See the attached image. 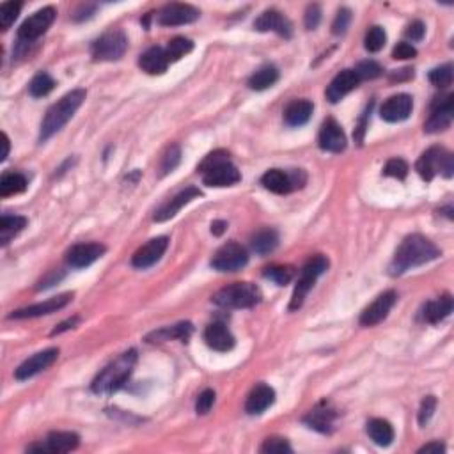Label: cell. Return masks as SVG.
Here are the masks:
<instances>
[{"label": "cell", "mask_w": 454, "mask_h": 454, "mask_svg": "<svg viewBox=\"0 0 454 454\" xmlns=\"http://www.w3.org/2000/svg\"><path fill=\"white\" fill-rule=\"evenodd\" d=\"M438 256L440 251L433 241H429L426 237H421V234H412V237L405 238L403 244L394 254L393 263L389 266L390 275H401L410 268H417V266L433 261Z\"/></svg>", "instance_id": "1"}, {"label": "cell", "mask_w": 454, "mask_h": 454, "mask_svg": "<svg viewBox=\"0 0 454 454\" xmlns=\"http://www.w3.org/2000/svg\"><path fill=\"white\" fill-rule=\"evenodd\" d=\"M85 100L84 89H75V91L68 92L62 96L59 102H55L50 109L44 114L43 121H41V131H40V141L44 142L50 137H54L57 131H61L62 128L68 124V121L75 116L80 105Z\"/></svg>", "instance_id": "2"}, {"label": "cell", "mask_w": 454, "mask_h": 454, "mask_svg": "<svg viewBox=\"0 0 454 454\" xmlns=\"http://www.w3.org/2000/svg\"><path fill=\"white\" fill-rule=\"evenodd\" d=\"M135 362H137V352L130 350V352L123 353L119 359L110 362L98 376L95 378L91 389L95 394H112L117 393L124 383L128 382V378L133 373Z\"/></svg>", "instance_id": "3"}, {"label": "cell", "mask_w": 454, "mask_h": 454, "mask_svg": "<svg viewBox=\"0 0 454 454\" xmlns=\"http://www.w3.org/2000/svg\"><path fill=\"white\" fill-rule=\"evenodd\" d=\"M211 300L224 309H249V307H254L256 304H259L261 291L256 284L234 282L217 291Z\"/></svg>", "instance_id": "4"}, {"label": "cell", "mask_w": 454, "mask_h": 454, "mask_svg": "<svg viewBox=\"0 0 454 454\" xmlns=\"http://www.w3.org/2000/svg\"><path fill=\"white\" fill-rule=\"evenodd\" d=\"M417 172L421 174L422 179L431 181L436 174H443L446 178H453L454 174V160L453 155L447 149L438 148H429L428 151L422 153V157L417 160L415 165Z\"/></svg>", "instance_id": "5"}, {"label": "cell", "mask_w": 454, "mask_h": 454, "mask_svg": "<svg viewBox=\"0 0 454 454\" xmlns=\"http://www.w3.org/2000/svg\"><path fill=\"white\" fill-rule=\"evenodd\" d=\"M327 268H328V259L325 258V256H314V258H311L309 261L306 263V266L301 268L300 279H298L297 286H294L293 298H291V304H289L291 311L300 309L304 300H306L307 293L313 289L318 277L323 275V273L327 272Z\"/></svg>", "instance_id": "6"}, {"label": "cell", "mask_w": 454, "mask_h": 454, "mask_svg": "<svg viewBox=\"0 0 454 454\" xmlns=\"http://www.w3.org/2000/svg\"><path fill=\"white\" fill-rule=\"evenodd\" d=\"M307 176L301 169H294V171H282V169H270L263 174L261 183L266 190L273 193H279V196H284V193H289L293 190L301 189L306 185Z\"/></svg>", "instance_id": "7"}, {"label": "cell", "mask_w": 454, "mask_h": 454, "mask_svg": "<svg viewBox=\"0 0 454 454\" xmlns=\"http://www.w3.org/2000/svg\"><path fill=\"white\" fill-rule=\"evenodd\" d=\"M126 48V34L119 29H112L92 43V57L95 61H119Z\"/></svg>", "instance_id": "8"}, {"label": "cell", "mask_w": 454, "mask_h": 454, "mask_svg": "<svg viewBox=\"0 0 454 454\" xmlns=\"http://www.w3.org/2000/svg\"><path fill=\"white\" fill-rule=\"evenodd\" d=\"M249 263V254L240 244L229 241L222 245L211 259V266L218 272H238Z\"/></svg>", "instance_id": "9"}, {"label": "cell", "mask_w": 454, "mask_h": 454, "mask_svg": "<svg viewBox=\"0 0 454 454\" xmlns=\"http://www.w3.org/2000/svg\"><path fill=\"white\" fill-rule=\"evenodd\" d=\"M55 15H57V13H55L54 8H44V9H40L37 13H34L32 16H29V18H27L25 22L22 23V27L18 29L20 41L30 43V41L43 36V34L48 30V27L54 23Z\"/></svg>", "instance_id": "10"}, {"label": "cell", "mask_w": 454, "mask_h": 454, "mask_svg": "<svg viewBox=\"0 0 454 454\" xmlns=\"http://www.w3.org/2000/svg\"><path fill=\"white\" fill-rule=\"evenodd\" d=\"M453 95H446L442 98H435L431 105V116L429 119L426 121L424 130L428 133H436V131L447 130L453 123V112H454V105H453Z\"/></svg>", "instance_id": "11"}, {"label": "cell", "mask_w": 454, "mask_h": 454, "mask_svg": "<svg viewBox=\"0 0 454 454\" xmlns=\"http://www.w3.org/2000/svg\"><path fill=\"white\" fill-rule=\"evenodd\" d=\"M78 442H80V436L77 433L71 431H54L47 436L44 443H36V446H30L29 453H69V450L77 449Z\"/></svg>", "instance_id": "12"}, {"label": "cell", "mask_w": 454, "mask_h": 454, "mask_svg": "<svg viewBox=\"0 0 454 454\" xmlns=\"http://www.w3.org/2000/svg\"><path fill=\"white\" fill-rule=\"evenodd\" d=\"M199 16V9L190 4H167L158 11L157 20L164 27H176L193 23Z\"/></svg>", "instance_id": "13"}, {"label": "cell", "mask_w": 454, "mask_h": 454, "mask_svg": "<svg viewBox=\"0 0 454 454\" xmlns=\"http://www.w3.org/2000/svg\"><path fill=\"white\" fill-rule=\"evenodd\" d=\"M396 291H386V293L380 294L369 307L364 309L362 316H360V325H364V327H374V325L386 320L389 316L390 309L394 307V304H396Z\"/></svg>", "instance_id": "14"}, {"label": "cell", "mask_w": 454, "mask_h": 454, "mask_svg": "<svg viewBox=\"0 0 454 454\" xmlns=\"http://www.w3.org/2000/svg\"><path fill=\"white\" fill-rule=\"evenodd\" d=\"M71 300H73V293H62L59 294V297L50 298V300L41 301V304H34V306L15 311L9 318H11V320H25V318L47 316V314L57 313V311L64 309Z\"/></svg>", "instance_id": "15"}, {"label": "cell", "mask_w": 454, "mask_h": 454, "mask_svg": "<svg viewBox=\"0 0 454 454\" xmlns=\"http://www.w3.org/2000/svg\"><path fill=\"white\" fill-rule=\"evenodd\" d=\"M169 247V238L167 237H158L153 238V240H149L148 244L142 245L137 252L131 258V265L135 268H149V266H153L155 263L160 261L162 256L165 254Z\"/></svg>", "instance_id": "16"}, {"label": "cell", "mask_w": 454, "mask_h": 454, "mask_svg": "<svg viewBox=\"0 0 454 454\" xmlns=\"http://www.w3.org/2000/svg\"><path fill=\"white\" fill-rule=\"evenodd\" d=\"M59 359V350L57 348H48L44 352L36 353L30 359H27L25 362L20 364L18 369L15 371L16 380H29V378L36 376L41 371L48 369L55 360Z\"/></svg>", "instance_id": "17"}, {"label": "cell", "mask_w": 454, "mask_h": 454, "mask_svg": "<svg viewBox=\"0 0 454 454\" xmlns=\"http://www.w3.org/2000/svg\"><path fill=\"white\" fill-rule=\"evenodd\" d=\"M105 245L102 244H78L69 249L68 254H66V261L73 268H85V266L98 261L105 254Z\"/></svg>", "instance_id": "18"}, {"label": "cell", "mask_w": 454, "mask_h": 454, "mask_svg": "<svg viewBox=\"0 0 454 454\" xmlns=\"http://www.w3.org/2000/svg\"><path fill=\"white\" fill-rule=\"evenodd\" d=\"M320 148L328 153H341L346 149V135L342 131L341 124L335 119H327L320 130Z\"/></svg>", "instance_id": "19"}, {"label": "cell", "mask_w": 454, "mask_h": 454, "mask_svg": "<svg viewBox=\"0 0 454 454\" xmlns=\"http://www.w3.org/2000/svg\"><path fill=\"white\" fill-rule=\"evenodd\" d=\"M412 109H414L412 96L396 95L390 96V98L383 103L382 109H380V116H382V119L387 121V123H400V121H405L410 116Z\"/></svg>", "instance_id": "20"}, {"label": "cell", "mask_w": 454, "mask_h": 454, "mask_svg": "<svg viewBox=\"0 0 454 454\" xmlns=\"http://www.w3.org/2000/svg\"><path fill=\"white\" fill-rule=\"evenodd\" d=\"M197 197H201V190L196 189V186H186V189H183L181 192L176 193L172 199H169L167 203L162 204L160 208H158L157 211H155V220L157 222H165L169 220V218L174 217L176 213H178L179 210H181L183 206H186V204L190 203V201L197 199Z\"/></svg>", "instance_id": "21"}, {"label": "cell", "mask_w": 454, "mask_h": 454, "mask_svg": "<svg viewBox=\"0 0 454 454\" xmlns=\"http://www.w3.org/2000/svg\"><path fill=\"white\" fill-rule=\"evenodd\" d=\"M241 179L240 171L234 167L231 162H224V164L217 165V167L210 169V171L203 172L204 185L215 186V189H222V186H233Z\"/></svg>", "instance_id": "22"}, {"label": "cell", "mask_w": 454, "mask_h": 454, "mask_svg": "<svg viewBox=\"0 0 454 454\" xmlns=\"http://www.w3.org/2000/svg\"><path fill=\"white\" fill-rule=\"evenodd\" d=\"M360 84V77L355 69H345L330 82L327 88V100L330 103H337L345 98L348 92H352Z\"/></svg>", "instance_id": "23"}, {"label": "cell", "mask_w": 454, "mask_h": 454, "mask_svg": "<svg viewBox=\"0 0 454 454\" xmlns=\"http://www.w3.org/2000/svg\"><path fill=\"white\" fill-rule=\"evenodd\" d=\"M254 29H258L259 32H277L282 37H291V23L282 13H279L277 9H270L265 11L258 20L254 22Z\"/></svg>", "instance_id": "24"}, {"label": "cell", "mask_w": 454, "mask_h": 454, "mask_svg": "<svg viewBox=\"0 0 454 454\" xmlns=\"http://www.w3.org/2000/svg\"><path fill=\"white\" fill-rule=\"evenodd\" d=\"M204 341L215 352H229L234 346V337L229 332V328L225 327L220 321L208 325V328L204 330Z\"/></svg>", "instance_id": "25"}, {"label": "cell", "mask_w": 454, "mask_h": 454, "mask_svg": "<svg viewBox=\"0 0 454 454\" xmlns=\"http://www.w3.org/2000/svg\"><path fill=\"white\" fill-rule=\"evenodd\" d=\"M275 401V390L270 386H265V383H259L254 389L251 390L247 398V403H245V410L251 415H259L270 408Z\"/></svg>", "instance_id": "26"}, {"label": "cell", "mask_w": 454, "mask_h": 454, "mask_svg": "<svg viewBox=\"0 0 454 454\" xmlns=\"http://www.w3.org/2000/svg\"><path fill=\"white\" fill-rule=\"evenodd\" d=\"M335 421V410L327 403H321L320 407L314 408L313 412L304 417V422H306L309 428L316 429L320 433H330L332 428H334Z\"/></svg>", "instance_id": "27"}, {"label": "cell", "mask_w": 454, "mask_h": 454, "mask_svg": "<svg viewBox=\"0 0 454 454\" xmlns=\"http://www.w3.org/2000/svg\"><path fill=\"white\" fill-rule=\"evenodd\" d=\"M138 66H141L142 71H145L148 75H162L165 73L169 66L167 54H165L164 48L153 47L145 50L144 54L138 59Z\"/></svg>", "instance_id": "28"}, {"label": "cell", "mask_w": 454, "mask_h": 454, "mask_svg": "<svg viewBox=\"0 0 454 454\" xmlns=\"http://www.w3.org/2000/svg\"><path fill=\"white\" fill-rule=\"evenodd\" d=\"M193 327L189 321H183V323L172 325V327H164L160 330H155L145 337L148 342H165V341H189V337L192 335Z\"/></svg>", "instance_id": "29"}, {"label": "cell", "mask_w": 454, "mask_h": 454, "mask_svg": "<svg viewBox=\"0 0 454 454\" xmlns=\"http://www.w3.org/2000/svg\"><path fill=\"white\" fill-rule=\"evenodd\" d=\"M314 105L309 100H294L284 110V119L289 126H301L313 116Z\"/></svg>", "instance_id": "30"}, {"label": "cell", "mask_w": 454, "mask_h": 454, "mask_svg": "<svg viewBox=\"0 0 454 454\" xmlns=\"http://www.w3.org/2000/svg\"><path fill=\"white\" fill-rule=\"evenodd\" d=\"M453 297L450 294H443V297L436 298V300L428 301L424 307V320L428 323H440L446 320L450 313H453Z\"/></svg>", "instance_id": "31"}, {"label": "cell", "mask_w": 454, "mask_h": 454, "mask_svg": "<svg viewBox=\"0 0 454 454\" xmlns=\"http://www.w3.org/2000/svg\"><path fill=\"white\" fill-rule=\"evenodd\" d=\"M367 435H369V438L373 440L376 446L387 447L393 443L394 429L393 426H390V422L386 421V419H371V421L367 422Z\"/></svg>", "instance_id": "32"}, {"label": "cell", "mask_w": 454, "mask_h": 454, "mask_svg": "<svg viewBox=\"0 0 454 454\" xmlns=\"http://www.w3.org/2000/svg\"><path fill=\"white\" fill-rule=\"evenodd\" d=\"M252 251L259 256H266L270 252H273L279 245V234L272 227H265V229L258 231L251 240Z\"/></svg>", "instance_id": "33"}, {"label": "cell", "mask_w": 454, "mask_h": 454, "mask_svg": "<svg viewBox=\"0 0 454 454\" xmlns=\"http://www.w3.org/2000/svg\"><path fill=\"white\" fill-rule=\"evenodd\" d=\"M27 225V218L20 215H2L0 218V241L8 245Z\"/></svg>", "instance_id": "34"}, {"label": "cell", "mask_w": 454, "mask_h": 454, "mask_svg": "<svg viewBox=\"0 0 454 454\" xmlns=\"http://www.w3.org/2000/svg\"><path fill=\"white\" fill-rule=\"evenodd\" d=\"M277 80H279V71H277V68L272 64H266L261 66V68L252 75L251 80H249V85H251V89H254V91H265V89L272 88Z\"/></svg>", "instance_id": "35"}, {"label": "cell", "mask_w": 454, "mask_h": 454, "mask_svg": "<svg viewBox=\"0 0 454 454\" xmlns=\"http://www.w3.org/2000/svg\"><path fill=\"white\" fill-rule=\"evenodd\" d=\"M27 190V178L20 172H6L0 179V196L8 197Z\"/></svg>", "instance_id": "36"}, {"label": "cell", "mask_w": 454, "mask_h": 454, "mask_svg": "<svg viewBox=\"0 0 454 454\" xmlns=\"http://www.w3.org/2000/svg\"><path fill=\"white\" fill-rule=\"evenodd\" d=\"M54 88H55L54 78H52L48 73L41 71V73H37L32 80H30L29 92H30V96H34V98H43V96H47L48 92L54 91Z\"/></svg>", "instance_id": "37"}, {"label": "cell", "mask_w": 454, "mask_h": 454, "mask_svg": "<svg viewBox=\"0 0 454 454\" xmlns=\"http://www.w3.org/2000/svg\"><path fill=\"white\" fill-rule=\"evenodd\" d=\"M193 48V43L189 40V37H174L172 41H169L167 48H165V54H167L169 62L179 61L181 57H185L186 54H190Z\"/></svg>", "instance_id": "38"}, {"label": "cell", "mask_w": 454, "mask_h": 454, "mask_svg": "<svg viewBox=\"0 0 454 454\" xmlns=\"http://www.w3.org/2000/svg\"><path fill=\"white\" fill-rule=\"evenodd\" d=\"M386 41H387V34L386 30L382 29V27H371L369 30H367L366 34V40H364V44H366V50L369 52H380L383 47H386Z\"/></svg>", "instance_id": "39"}, {"label": "cell", "mask_w": 454, "mask_h": 454, "mask_svg": "<svg viewBox=\"0 0 454 454\" xmlns=\"http://www.w3.org/2000/svg\"><path fill=\"white\" fill-rule=\"evenodd\" d=\"M453 77H454L453 66L443 64V66H440V68L431 69V73H429V82H431L435 88L446 89L453 84Z\"/></svg>", "instance_id": "40"}, {"label": "cell", "mask_w": 454, "mask_h": 454, "mask_svg": "<svg viewBox=\"0 0 454 454\" xmlns=\"http://www.w3.org/2000/svg\"><path fill=\"white\" fill-rule=\"evenodd\" d=\"M20 9H22L20 2H6V4L0 6V29L8 30L18 18Z\"/></svg>", "instance_id": "41"}, {"label": "cell", "mask_w": 454, "mask_h": 454, "mask_svg": "<svg viewBox=\"0 0 454 454\" xmlns=\"http://www.w3.org/2000/svg\"><path fill=\"white\" fill-rule=\"evenodd\" d=\"M263 275H265L266 279L273 280L275 284H279V286H286V284L291 282L294 272L291 266H270V268L265 270Z\"/></svg>", "instance_id": "42"}, {"label": "cell", "mask_w": 454, "mask_h": 454, "mask_svg": "<svg viewBox=\"0 0 454 454\" xmlns=\"http://www.w3.org/2000/svg\"><path fill=\"white\" fill-rule=\"evenodd\" d=\"M179 160H181V151H179L178 145H171V148L165 151V155L162 157V164H160V174L165 176L169 172L174 171L178 167Z\"/></svg>", "instance_id": "43"}, {"label": "cell", "mask_w": 454, "mask_h": 454, "mask_svg": "<svg viewBox=\"0 0 454 454\" xmlns=\"http://www.w3.org/2000/svg\"><path fill=\"white\" fill-rule=\"evenodd\" d=\"M224 162H231L229 153H227V151H224V149H218V151H213V153H210L203 162H201L199 167H197V171L203 174V172L210 171V169L217 167V165L224 164Z\"/></svg>", "instance_id": "44"}, {"label": "cell", "mask_w": 454, "mask_h": 454, "mask_svg": "<svg viewBox=\"0 0 454 454\" xmlns=\"http://www.w3.org/2000/svg\"><path fill=\"white\" fill-rule=\"evenodd\" d=\"M383 174L389 176V178L405 179L408 174V164L403 158H393V160L387 162L386 167H383Z\"/></svg>", "instance_id": "45"}, {"label": "cell", "mask_w": 454, "mask_h": 454, "mask_svg": "<svg viewBox=\"0 0 454 454\" xmlns=\"http://www.w3.org/2000/svg\"><path fill=\"white\" fill-rule=\"evenodd\" d=\"M355 71L360 77V80H371V78H376L382 75V66L374 61H362L357 66Z\"/></svg>", "instance_id": "46"}, {"label": "cell", "mask_w": 454, "mask_h": 454, "mask_svg": "<svg viewBox=\"0 0 454 454\" xmlns=\"http://www.w3.org/2000/svg\"><path fill=\"white\" fill-rule=\"evenodd\" d=\"M261 453L266 454H284L291 453V446L286 438H266L261 446Z\"/></svg>", "instance_id": "47"}, {"label": "cell", "mask_w": 454, "mask_h": 454, "mask_svg": "<svg viewBox=\"0 0 454 454\" xmlns=\"http://www.w3.org/2000/svg\"><path fill=\"white\" fill-rule=\"evenodd\" d=\"M350 22H352V11L346 8H341L339 9L337 16H335L334 25H332V32H334L335 36H342V34L348 30Z\"/></svg>", "instance_id": "48"}, {"label": "cell", "mask_w": 454, "mask_h": 454, "mask_svg": "<svg viewBox=\"0 0 454 454\" xmlns=\"http://www.w3.org/2000/svg\"><path fill=\"white\" fill-rule=\"evenodd\" d=\"M213 405H215V393L211 389H206L199 394V398H197L196 412L199 415H206L208 412L213 408Z\"/></svg>", "instance_id": "49"}, {"label": "cell", "mask_w": 454, "mask_h": 454, "mask_svg": "<svg viewBox=\"0 0 454 454\" xmlns=\"http://www.w3.org/2000/svg\"><path fill=\"white\" fill-rule=\"evenodd\" d=\"M435 408H436L435 396H426L424 400H422L421 410H419V424L424 426L426 422L433 417V412H435Z\"/></svg>", "instance_id": "50"}, {"label": "cell", "mask_w": 454, "mask_h": 454, "mask_svg": "<svg viewBox=\"0 0 454 454\" xmlns=\"http://www.w3.org/2000/svg\"><path fill=\"white\" fill-rule=\"evenodd\" d=\"M415 55H417V50H415L410 43H405V41L403 43H398L396 47H394V52H393V57L400 59V61L414 59Z\"/></svg>", "instance_id": "51"}, {"label": "cell", "mask_w": 454, "mask_h": 454, "mask_svg": "<svg viewBox=\"0 0 454 454\" xmlns=\"http://www.w3.org/2000/svg\"><path fill=\"white\" fill-rule=\"evenodd\" d=\"M321 20V9L318 4H311L306 11V27L309 30H314L320 25Z\"/></svg>", "instance_id": "52"}, {"label": "cell", "mask_w": 454, "mask_h": 454, "mask_svg": "<svg viewBox=\"0 0 454 454\" xmlns=\"http://www.w3.org/2000/svg\"><path fill=\"white\" fill-rule=\"evenodd\" d=\"M424 32H426V27L422 22H414L412 25H408L407 29V37L412 41H421L422 37H424Z\"/></svg>", "instance_id": "53"}, {"label": "cell", "mask_w": 454, "mask_h": 454, "mask_svg": "<svg viewBox=\"0 0 454 454\" xmlns=\"http://www.w3.org/2000/svg\"><path fill=\"white\" fill-rule=\"evenodd\" d=\"M369 112H371V105H369V109L366 110V112H364V116H362V119H360V124L359 126H357V130H355V141L359 142H362V138H364V131H366V126H367V117H369Z\"/></svg>", "instance_id": "54"}, {"label": "cell", "mask_w": 454, "mask_h": 454, "mask_svg": "<svg viewBox=\"0 0 454 454\" xmlns=\"http://www.w3.org/2000/svg\"><path fill=\"white\" fill-rule=\"evenodd\" d=\"M443 450H446V446L440 442H431V443H426L424 447H421L419 449V453H436V454H442Z\"/></svg>", "instance_id": "55"}, {"label": "cell", "mask_w": 454, "mask_h": 454, "mask_svg": "<svg viewBox=\"0 0 454 454\" xmlns=\"http://www.w3.org/2000/svg\"><path fill=\"white\" fill-rule=\"evenodd\" d=\"M78 323V318H71V320L64 321V323H61L59 327H55V330L52 332V335H57V334H62L64 330H69V328H73L75 325Z\"/></svg>", "instance_id": "56"}, {"label": "cell", "mask_w": 454, "mask_h": 454, "mask_svg": "<svg viewBox=\"0 0 454 454\" xmlns=\"http://www.w3.org/2000/svg\"><path fill=\"white\" fill-rule=\"evenodd\" d=\"M225 227H227V222L217 220V222H213V224H211V233H213L215 237H220V234L225 231Z\"/></svg>", "instance_id": "57"}, {"label": "cell", "mask_w": 454, "mask_h": 454, "mask_svg": "<svg viewBox=\"0 0 454 454\" xmlns=\"http://www.w3.org/2000/svg\"><path fill=\"white\" fill-rule=\"evenodd\" d=\"M2 145H4V151H2V157H0V160L4 162L9 155V138L6 133H2Z\"/></svg>", "instance_id": "58"}, {"label": "cell", "mask_w": 454, "mask_h": 454, "mask_svg": "<svg viewBox=\"0 0 454 454\" xmlns=\"http://www.w3.org/2000/svg\"><path fill=\"white\" fill-rule=\"evenodd\" d=\"M84 13H92L95 11V6H84ZM84 18H88V15H77L75 16V20H84Z\"/></svg>", "instance_id": "59"}]
</instances>
